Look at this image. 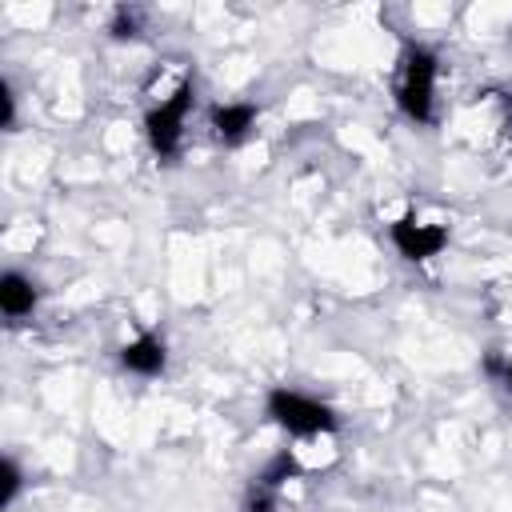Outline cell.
Listing matches in <instances>:
<instances>
[{"label": "cell", "instance_id": "1", "mask_svg": "<svg viewBox=\"0 0 512 512\" xmlns=\"http://www.w3.org/2000/svg\"><path fill=\"white\" fill-rule=\"evenodd\" d=\"M432 92H436V52L408 48L400 80H396V104L408 120L428 124L432 120Z\"/></svg>", "mask_w": 512, "mask_h": 512}, {"label": "cell", "instance_id": "2", "mask_svg": "<svg viewBox=\"0 0 512 512\" xmlns=\"http://www.w3.org/2000/svg\"><path fill=\"white\" fill-rule=\"evenodd\" d=\"M268 416L288 428L292 436H320V432H336V412L328 404H320L316 396L292 392V388H272L268 392Z\"/></svg>", "mask_w": 512, "mask_h": 512}, {"label": "cell", "instance_id": "3", "mask_svg": "<svg viewBox=\"0 0 512 512\" xmlns=\"http://www.w3.org/2000/svg\"><path fill=\"white\" fill-rule=\"evenodd\" d=\"M192 100H196V88H192V80H184L168 100H160V104L144 116V136H148V144H152L156 156H176Z\"/></svg>", "mask_w": 512, "mask_h": 512}, {"label": "cell", "instance_id": "4", "mask_svg": "<svg viewBox=\"0 0 512 512\" xmlns=\"http://www.w3.org/2000/svg\"><path fill=\"white\" fill-rule=\"evenodd\" d=\"M392 244H396V252H400L404 260L420 264V260H432V256L448 244V232H444L440 224H424V220H416V216L408 212V216H400V220L392 224Z\"/></svg>", "mask_w": 512, "mask_h": 512}, {"label": "cell", "instance_id": "5", "mask_svg": "<svg viewBox=\"0 0 512 512\" xmlns=\"http://www.w3.org/2000/svg\"><path fill=\"white\" fill-rule=\"evenodd\" d=\"M120 364L136 376H160L164 364H168V352H164V340L156 332H140L136 340H128L120 348Z\"/></svg>", "mask_w": 512, "mask_h": 512}, {"label": "cell", "instance_id": "6", "mask_svg": "<svg viewBox=\"0 0 512 512\" xmlns=\"http://www.w3.org/2000/svg\"><path fill=\"white\" fill-rule=\"evenodd\" d=\"M256 128V104H216L212 108V132L224 144H240L248 132Z\"/></svg>", "mask_w": 512, "mask_h": 512}, {"label": "cell", "instance_id": "7", "mask_svg": "<svg viewBox=\"0 0 512 512\" xmlns=\"http://www.w3.org/2000/svg\"><path fill=\"white\" fill-rule=\"evenodd\" d=\"M36 300H40V292H36V284H32L24 272H4V276H0V312H4L8 320L28 316V312L36 308Z\"/></svg>", "mask_w": 512, "mask_h": 512}, {"label": "cell", "instance_id": "8", "mask_svg": "<svg viewBox=\"0 0 512 512\" xmlns=\"http://www.w3.org/2000/svg\"><path fill=\"white\" fill-rule=\"evenodd\" d=\"M292 476H300V460L284 448V452H276V456H272V460H268L252 480H256V484H264V488H272V492H280V488H284V480H292Z\"/></svg>", "mask_w": 512, "mask_h": 512}, {"label": "cell", "instance_id": "9", "mask_svg": "<svg viewBox=\"0 0 512 512\" xmlns=\"http://www.w3.org/2000/svg\"><path fill=\"white\" fill-rule=\"evenodd\" d=\"M0 480H4V488H0V508H8V504L20 496V488H24V476H20L16 460H4V464H0Z\"/></svg>", "mask_w": 512, "mask_h": 512}, {"label": "cell", "instance_id": "10", "mask_svg": "<svg viewBox=\"0 0 512 512\" xmlns=\"http://www.w3.org/2000/svg\"><path fill=\"white\" fill-rule=\"evenodd\" d=\"M272 508H276V492L252 480L248 492H244V512H272Z\"/></svg>", "mask_w": 512, "mask_h": 512}, {"label": "cell", "instance_id": "11", "mask_svg": "<svg viewBox=\"0 0 512 512\" xmlns=\"http://www.w3.org/2000/svg\"><path fill=\"white\" fill-rule=\"evenodd\" d=\"M112 36H116V40H128V36H136V12H128V8H116V16H112Z\"/></svg>", "mask_w": 512, "mask_h": 512}, {"label": "cell", "instance_id": "12", "mask_svg": "<svg viewBox=\"0 0 512 512\" xmlns=\"http://www.w3.org/2000/svg\"><path fill=\"white\" fill-rule=\"evenodd\" d=\"M16 124V96L8 84H0V128H12Z\"/></svg>", "mask_w": 512, "mask_h": 512}, {"label": "cell", "instance_id": "13", "mask_svg": "<svg viewBox=\"0 0 512 512\" xmlns=\"http://www.w3.org/2000/svg\"><path fill=\"white\" fill-rule=\"evenodd\" d=\"M484 368H488V372H492V376H496V380H500V384H504V388L512 392V360H500V356H488V364H484Z\"/></svg>", "mask_w": 512, "mask_h": 512}]
</instances>
